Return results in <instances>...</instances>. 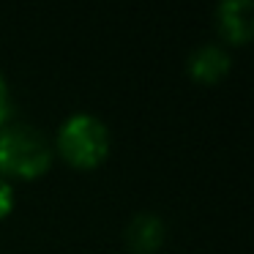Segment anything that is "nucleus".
<instances>
[{"instance_id":"f257e3e1","label":"nucleus","mask_w":254,"mask_h":254,"mask_svg":"<svg viewBox=\"0 0 254 254\" xmlns=\"http://www.w3.org/2000/svg\"><path fill=\"white\" fill-rule=\"evenodd\" d=\"M52 164V145L39 128L28 123H8L0 131V175L3 178H39Z\"/></svg>"},{"instance_id":"f03ea898","label":"nucleus","mask_w":254,"mask_h":254,"mask_svg":"<svg viewBox=\"0 0 254 254\" xmlns=\"http://www.w3.org/2000/svg\"><path fill=\"white\" fill-rule=\"evenodd\" d=\"M58 153L74 167H99L110 153V128L90 112H74L58 128Z\"/></svg>"},{"instance_id":"7ed1b4c3","label":"nucleus","mask_w":254,"mask_h":254,"mask_svg":"<svg viewBox=\"0 0 254 254\" xmlns=\"http://www.w3.org/2000/svg\"><path fill=\"white\" fill-rule=\"evenodd\" d=\"M216 22L230 44H246L254 36V3L252 0H224L216 8Z\"/></svg>"},{"instance_id":"20e7f679","label":"nucleus","mask_w":254,"mask_h":254,"mask_svg":"<svg viewBox=\"0 0 254 254\" xmlns=\"http://www.w3.org/2000/svg\"><path fill=\"white\" fill-rule=\"evenodd\" d=\"M230 66H232L230 55H227V50L219 44H199L186 61V71L191 74V79L205 82V85L219 82V79L230 71Z\"/></svg>"},{"instance_id":"39448f33","label":"nucleus","mask_w":254,"mask_h":254,"mask_svg":"<svg viewBox=\"0 0 254 254\" xmlns=\"http://www.w3.org/2000/svg\"><path fill=\"white\" fill-rule=\"evenodd\" d=\"M164 232H167V227H164V221H161V216L137 213L126 227V246L137 254H148V252H153V249L161 246Z\"/></svg>"},{"instance_id":"423d86ee","label":"nucleus","mask_w":254,"mask_h":254,"mask_svg":"<svg viewBox=\"0 0 254 254\" xmlns=\"http://www.w3.org/2000/svg\"><path fill=\"white\" fill-rule=\"evenodd\" d=\"M14 208V186L8 178L0 175V219H6Z\"/></svg>"},{"instance_id":"0eeeda50","label":"nucleus","mask_w":254,"mask_h":254,"mask_svg":"<svg viewBox=\"0 0 254 254\" xmlns=\"http://www.w3.org/2000/svg\"><path fill=\"white\" fill-rule=\"evenodd\" d=\"M11 121V99H8V85H6V77L0 74V131L8 126Z\"/></svg>"}]
</instances>
